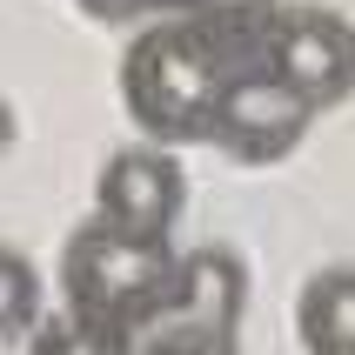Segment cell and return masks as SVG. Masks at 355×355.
Here are the masks:
<instances>
[{
	"label": "cell",
	"mask_w": 355,
	"mask_h": 355,
	"mask_svg": "<svg viewBox=\"0 0 355 355\" xmlns=\"http://www.w3.org/2000/svg\"><path fill=\"white\" fill-rule=\"evenodd\" d=\"M80 14L107 20V27H141L155 14H195V20H215L228 34H248L255 40L275 14V0H80Z\"/></svg>",
	"instance_id": "obj_8"
},
{
	"label": "cell",
	"mask_w": 355,
	"mask_h": 355,
	"mask_svg": "<svg viewBox=\"0 0 355 355\" xmlns=\"http://www.w3.org/2000/svg\"><path fill=\"white\" fill-rule=\"evenodd\" d=\"M255 40L228 34L215 20H195V14L141 20L135 40L121 47V107H128V121L161 148L208 141V114H215L221 80L255 54Z\"/></svg>",
	"instance_id": "obj_1"
},
{
	"label": "cell",
	"mask_w": 355,
	"mask_h": 355,
	"mask_svg": "<svg viewBox=\"0 0 355 355\" xmlns=\"http://www.w3.org/2000/svg\"><path fill=\"white\" fill-rule=\"evenodd\" d=\"M248 315V261L228 241H201L175 255L168 295L135 322V355H241Z\"/></svg>",
	"instance_id": "obj_3"
},
{
	"label": "cell",
	"mask_w": 355,
	"mask_h": 355,
	"mask_svg": "<svg viewBox=\"0 0 355 355\" xmlns=\"http://www.w3.org/2000/svg\"><path fill=\"white\" fill-rule=\"evenodd\" d=\"M302 355H355V261H329L295 295Z\"/></svg>",
	"instance_id": "obj_7"
},
{
	"label": "cell",
	"mask_w": 355,
	"mask_h": 355,
	"mask_svg": "<svg viewBox=\"0 0 355 355\" xmlns=\"http://www.w3.org/2000/svg\"><path fill=\"white\" fill-rule=\"evenodd\" d=\"M309 128H315V107L295 101L255 54H248L215 94L208 148H221L235 168H275V161H288L302 141H309Z\"/></svg>",
	"instance_id": "obj_5"
},
{
	"label": "cell",
	"mask_w": 355,
	"mask_h": 355,
	"mask_svg": "<svg viewBox=\"0 0 355 355\" xmlns=\"http://www.w3.org/2000/svg\"><path fill=\"white\" fill-rule=\"evenodd\" d=\"M14 141H20V114L14 101H0V155H14Z\"/></svg>",
	"instance_id": "obj_11"
},
{
	"label": "cell",
	"mask_w": 355,
	"mask_h": 355,
	"mask_svg": "<svg viewBox=\"0 0 355 355\" xmlns=\"http://www.w3.org/2000/svg\"><path fill=\"white\" fill-rule=\"evenodd\" d=\"M175 255H181L175 235H135V228L87 215L60 241V309L94 329L135 336V322L168 295Z\"/></svg>",
	"instance_id": "obj_2"
},
{
	"label": "cell",
	"mask_w": 355,
	"mask_h": 355,
	"mask_svg": "<svg viewBox=\"0 0 355 355\" xmlns=\"http://www.w3.org/2000/svg\"><path fill=\"white\" fill-rule=\"evenodd\" d=\"M181 208H188V175H181L175 148L161 141H135L114 148L94 175V215L135 235H175Z\"/></svg>",
	"instance_id": "obj_6"
},
{
	"label": "cell",
	"mask_w": 355,
	"mask_h": 355,
	"mask_svg": "<svg viewBox=\"0 0 355 355\" xmlns=\"http://www.w3.org/2000/svg\"><path fill=\"white\" fill-rule=\"evenodd\" d=\"M255 60L295 101L329 114L355 94V20H342L336 7H315V0H275V14L255 40Z\"/></svg>",
	"instance_id": "obj_4"
},
{
	"label": "cell",
	"mask_w": 355,
	"mask_h": 355,
	"mask_svg": "<svg viewBox=\"0 0 355 355\" xmlns=\"http://www.w3.org/2000/svg\"><path fill=\"white\" fill-rule=\"evenodd\" d=\"M47 315V295H40V268L20 248L0 241V349H20L27 329Z\"/></svg>",
	"instance_id": "obj_9"
},
{
	"label": "cell",
	"mask_w": 355,
	"mask_h": 355,
	"mask_svg": "<svg viewBox=\"0 0 355 355\" xmlns=\"http://www.w3.org/2000/svg\"><path fill=\"white\" fill-rule=\"evenodd\" d=\"M27 355H135L128 349V336H114V329H94V322L80 315H40L34 329H27Z\"/></svg>",
	"instance_id": "obj_10"
}]
</instances>
